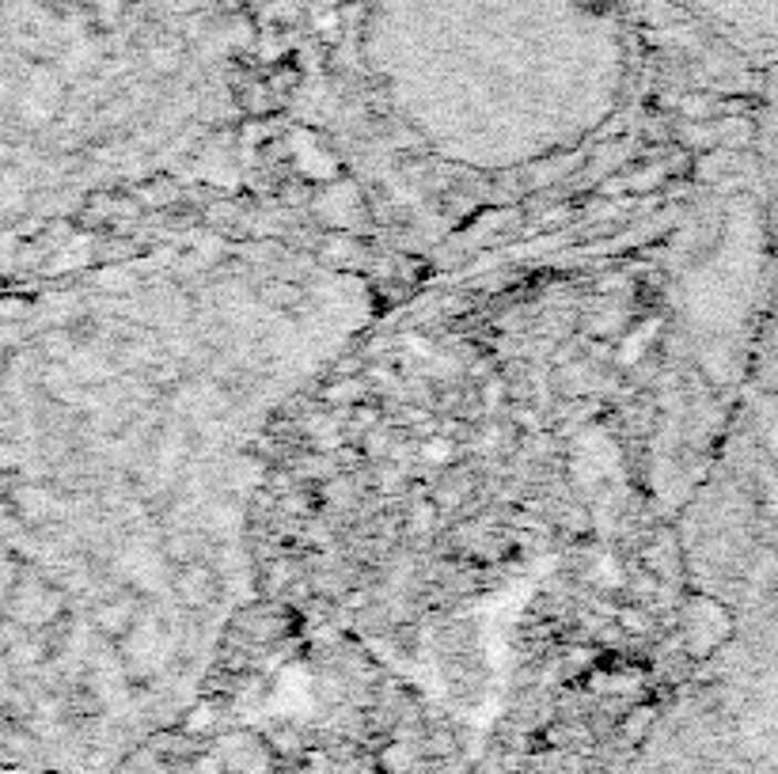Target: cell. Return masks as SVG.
<instances>
[{"label": "cell", "instance_id": "cell-1", "mask_svg": "<svg viewBox=\"0 0 778 774\" xmlns=\"http://www.w3.org/2000/svg\"><path fill=\"white\" fill-rule=\"evenodd\" d=\"M737 4L745 12V20L778 34V0H737Z\"/></svg>", "mask_w": 778, "mask_h": 774}]
</instances>
